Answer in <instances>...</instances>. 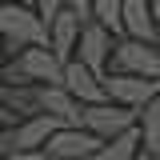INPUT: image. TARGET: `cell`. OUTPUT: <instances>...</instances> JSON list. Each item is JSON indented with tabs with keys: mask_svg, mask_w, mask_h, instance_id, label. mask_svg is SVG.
<instances>
[{
	"mask_svg": "<svg viewBox=\"0 0 160 160\" xmlns=\"http://www.w3.org/2000/svg\"><path fill=\"white\" fill-rule=\"evenodd\" d=\"M0 48L8 60L24 48H48V24L28 4H0Z\"/></svg>",
	"mask_w": 160,
	"mask_h": 160,
	"instance_id": "1",
	"label": "cell"
},
{
	"mask_svg": "<svg viewBox=\"0 0 160 160\" xmlns=\"http://www.w3.org/2000/svg\"><path fill=\"white\" fill-rule=\"evenodd\" d=\"M112 76H140V80H160V52L140 40H116L112 44Z\"/></svg>",
	"mask_w": 160,
	"mask_h": 160,
	"instance_id": "2",
	"label": "cell"
},
{
	"mask_svg": "<svg viewBox=\"0 0 160 160\" xmlns=\"http://www.w3.org/2000/svg\"><path fill=\"white\" fill-rule=\"evenodd\" d=\"M112 44H116V40L108 36L100 24L88 20V24H80V36H76V52H72V60L84 64L96 80H104V76H108V60H112Z\"/></svg>",
	"mask_w": 160,
	"mask_h": 160,
	"instance_id": "3",
	"label": "cell"
},
{
	"mask_svg": "<svg viewBox=\"0 0 160 160\" xmlns=\"http://www.w3.org/2000/svg\"><path fill=\"white\" fill-rule=\"evenodd\" d=\"M104 84V100L108 104H120L128 112H140L144 104H152L160 96V80H140V76H108L100 80Z\"/></svg>",
	"mask_w": 160,
	"mask_h": 160,
	"instance_id": "4",
	"label": "cell"
},
{
	"mask_svg": "<svg viewBox=\"0 0 160 160\" xmlns=\"http://www.w3.org/2000/svg\"><path fill=\"white\" fill-rule=\"evenodd\" d=\"M80 128L92 132L96 140H112L120 132H132L136 128V112L104 100V104H92V108H80Z\"/></svg>",
	"mask_w": 160,
	"mask_h": 160,
	"instance_id": "5",
	"label": "cell"
},
{
	"mask_svg": "<svg viewBox=\"0 0 160 160\" xmlns=\"http://www.w3.org/2000/svg\"><path fill=\"white\" fill-rule=\"evenodd\" d=\"M100 144L92 132H84V128H60L48 136V144L40 148V156L44 160H92L100 152Z\"/></svg>",
	"mask_w": 160,
	"mask_h": 160,
	"instance_id": "6",
	"label": "cell"
},
{
	"mask_svg": "<svg viewBox=\"0 0 160 160\" xmlns=\"http://www.w3.org/2000/svg\"><path fill=\"white\" fill-rule=\"evenodd\" d=\"M20 64V72L32 80L36 88H60V76H64V64H60L48 48H24L20 56H12Z\"/></svg>",
	"mask_w": 160,
	"mask_h": 160,
	"instance_id": "7",
	"label": "cell"
},
{
	"mask_svg": "<svg viewBox=\"0 0 160 160\" xmlns=\"http://www.w3.org/2000/svg\"><path fill=\"white\" fill-rule=\"evenodd\" d=\"M120 32L124 40L156 44V24H152V0H120Z\"/></svg>",
	"mask_w": 160,
	"mask_h": 160,
	"instance_id": "8",
	"label": "cell"
},
{
	"mask_svg": "<svg viewBox=\"0 0 160 160\" xmlns=\"http://www.w3.org/2000/svg\"><path fill=\"white\" fill-rule=\"evenodd\" d=\"M60 88L68 92V96L76 100L80 108H92V104H104V84H100L84 64H76V60H68L64 64V76H60Z\"/></svg>",
	"mask_w": 160,
	"mask_h": 160,
	"instance_id": "9",
	"label": "cell"
},
{
	"mask_svg": "<svg viewBox=\"0 0 160 160\" xmlns=\"http://www.w3.org/2000/svg\"><path fill=\"white\" fill-rule=\"evenodd\" d=\"M76 36H80V20L64 8L60 16L48 20V52L60 60V64H68L72 52H76Z\"/></svg>",
	"mask_w": 160,
	"mask_h": 160,
	"instance_id": "10",
	"label": "cell"
},
{
	"mask_svg": "<svg viewBox=\"0 0 160 160\" xmlns=\"http://www.w3.org/2000/svg\"><path fill=\"white\" fill-rule=\"evenodd\" d=\"M40 116H52L60 128H80V104L64 88H40Z\"/></svg>",
	"mask_w": 160,
	"mask_h": 160,
	"instance_id": "11",
	"label": "cell"
},
{
	"mask_svg": "<svg viewBox=\"0 0 160 160\" xmlns=\"http://www.w3.org/2000/svg\"><path fill=\"white\" fill-rule=\"evenodd\" d=\"M60 132V124L52 116H32V120H20L16 128H12V140H16V152H36L48 144V136Z\"/></svg>",
	"mask_w": 160,
	"mask_h": 160,
	"instance_id": "12",
	"label": "cell"
},
{
	"mask_svg": "<svg viewBox=\"0 0 160 160\" xmlns=\"http://www.w3.org/2000/svg\"><path fill=\"white\" fill-rule=\"evenodd\" d=\"M136 132H140V152L160 160V96L136 112Z\"/></svg>",
	"mask_w": 160,
	"mask_h": 160,
	"instance_id": "13",
	"label": "cell"
},
{
	"mask_svg": "<svg viewBox=\"0 0 160 160\" xmlns=\"http://www.w3.org/2000/svg\"><path fill=\"white\" fill-rule=\"evenodd\" d=\"M0 104L16 120H32L40 116V88H4L0 84Z\"/></svg>",
	"mask_w": 160,
	"mask_h": 160,
	"instance_id": "14",
	"label": "cell"
},
{
	"mask_svg": "<svg viewBox=\"0 0 160 160\" xmlns=\"http://www.w3.org/2000/svg\"><path fill=\"white\" fill-rule=\"evenodd\" d=\"M136 156H140V132L132 128V132H120V136L104 140L92 160H136Z\"/></svg>",
	"mask_w": 160,
	"mask_h": 160,
	"instance_id": "15",
	"label": "cell"
},
{
	"mask_svg": "<svg viewBox=\"0 0 160 160\" xmlns=\"http://www.w3.org/2000/svg\"><path fill=\"white\" fill-rule=\"evenodd\" d=\"M88 20H92V24H100V28H104L112 40L124 36V32H120V0H92Z\"/></svg>",
	"mask_w": 160,
	"mask_h": 160,
	"instance_id": "16",
	"label": "cell"
},
{
	"mask_svg": "<svg viewBox=\"0 0 160 160\" xmlns=\"http://www.w3.org/2000/svg\"><path fill=\"white\" fill-rule=\"evenodd\" d=\"M28 8H32V12L48 24L52 16H60V12H64V0H28Z\"/></svg>",
	"mask_w": 160,
	"mask_h": 160,
	"instance_id": "17",
	"label": "cell"
},
{
	"mask_svg": "<svg viewBox=\"0 0 160 160\" xmlns=\"http://www.w3.org/2000/svg\"><path fill=\"white\" fill-rule=\"evenodd\" d=\"M64 8L80 20V24H88V12H92V0H64Z\"/></svg>",
	"mask_w": 160,
	"mask_h": 160,
	"instance_id": "18",
	"label": "cell"
},
{
	"mask_svg": "<svg viewBox=\"0 0 160 160\" xmlns=\"http://www.w3.org/2000/svg\"><path fill=\"white\" fill-rule=\"evenodd\" d=\"M20 120L12 116V112H8V108H4V104H0V132H4V128H16Z\"/></svg>",
	"mask_w": 160,
	"mask_h": 160,
	"instance_id": "19",
	"label": "cell"
},
{
	"mask_svg": "<svg viewBox=\"0 0 160 160\" xmlns=\"http://www.w3.org/2000/svg\"><path fill=\"white\" fill-rule=\"evenodd\" d=\"M0 160H44V156H36V152H12V156H0Z\"/></svg>",
	"mask_w": 160,
	"mask_h": 160,
	"instance_id": "20",
	"label": "cell"
},
{
	"mask_svg": "<svg viewBox=\"0 0 160 160\" xmlns=\"http://www.w3.org/2000/svg\"><path fill=\"white\" fill-rule=\"evenodd\" d=\"M152 24H156V32H160V0H152Z\"/></svg>",
	"mask_w": 160,
	"mask_h": 160,
	"instance_id": "21",
	"label": "cell"
},
{
	"mask_svg": "<svg viewBox=\"0 0 160 160\" xmlns=\"http://www.w3.org/2000/svg\"><path fill=\"white\" fill-rule=\"evenodd\" d=\"M4 64H8V56H4V48H0V68H4Z\"/></svg>",
	"mask_w": 160,
	"mask_h": 160,
	"instance_id": "22",
	"label": "cell"
},
{
	"mask_svg": "<svg viewBox=\"0 0 160 160\" xmlns=\"http://www.w3.org/2000/svg\"><path fill=\"white\" fill-rule=\"evenodd\" d=\"M4 4H28V0H4Z\"/></svg>",
	"mask_w": 160,
	"mask_h": 160,
	"instance_id": "23",
	"label": "cell"
},
{
	"mask_svg": "<svg viewBox=\"0 0 160 160\" xmlns=\"http://www.w3.org/2000/svg\"><path fill=\"white\" fill-rule=\"evenodd\" d=\"M152 48H156V52H160V36H156V44H152Z\"/></svg>",
	"mask_w": 160,
	"mask_h": 160,
	"instance_id": "24",
	"label": "cell"
}]
</instances>
